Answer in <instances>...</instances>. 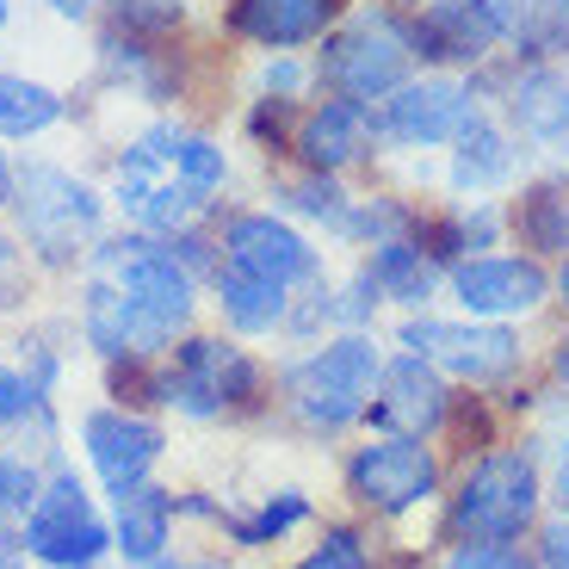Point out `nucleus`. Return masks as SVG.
<instances>
[{"mask_svg": "<svg viewBox=\"0 0 569 569\" xmlns=\"http://www.w3.org/2000/svg\"><path fill=\"white\" fill-rule=\"evenodd\" d=\"M192 322V272L149 236H118L93 248L81 328L106 359H149Z\"/></svg>", "mask_w": 569, "mask_h": 569, "instance_id": "f257e3e1", "label": "nucleus"}, {"mask_svg": "<svg viewBox=\"0 0 569 569\" xmlns=\"http://www.w3.org/2000/svg\"><path fill=\"white\" fill-rule=\"evenodd\" d=\"M223 173H229V161L211 137L180 130V124H156L118 156L112 199L137 229L173 236V229H186L204 211V199L223 186Z\"/></svg>", "mask_w": 569, "mask_h": 569, "instance_id": "f03ea898", "label": "nucleus"}, {"mask_svg": "<svg viewBox=\"0 0 569 569\" xmlns=\"http://www.w3.org/2000/svg\"><path fill=\"white\" fill-rule=\"evenodd\" d=\"M378 371H385V353L371 335L347 328L335 341H322L316 353H303L298 366L284 371V402L310 433H341L359 415L371 409V390H378Z\"/></svg>", "mask_w": 569, "mask_h": 569, "instance_id": "7ed1b4c3", "label": "nucleus"}, {"mask_svg": "<svg viewBox=\"0 0 569 569\" xmlns=\"http://www.w3.org/2000/svg\"><path fill=\"white\" fill-rule=\"evenodd\" d=\"M539 465L520 446H501V452H483L465 470L452 508H446V532L458 545H513L532 527L539 513Z\"/></svg>", "mask_w": 569, "mask_h": 569, "instance_id": "20e7f679", "label": "nucleus"}, {"mask_svg": "<svg viewBox=\"0 0 569 569\" xmlns=\"http://www.w3.org/2000/svg\"><path fill=\"white\" fill-rule=\"evenodd\" d=\"M13 217H19V236L31 242V254L50 260V267H69L74 254L93 248L106 204L87 180L50 168V161H31V168L13 173Z\"/></svg>", "mask_w": 569, "mask_h": 569, "instance_id": "39448f33", "label": "nucleus"}, {"mask_svg": "<svg viewBox=\"0 0 569 569\" xmlns=\"http://www.w3.org/2000/svg\"><path fill=\"white\" fill-rule=\"evenodd\" d=\"M409 62H415V43H409V26H397V13H353L322 50V69L316 81L335 93V100H353V106H371V100H390L402 81H409Z\"/></svg>", "mask_w": 569, "mask_h": 569, "instance_id": "423d86ee", "label": "nucleus"}, {"mask_svg": "<svg viewBox=\"0 0 569 569\" xmlns=\"http://www.w3.org/2000/svg\"><path fill=\"white\" fill-rule=\"evenodd\" d=\"M260 397V366L223 335H192L173 347V366L161 371V402H173L192 421L248 409Z\"/></svg>", "mask_w": 569, "mask_h": 569, "instance_id": "0eeeda50", "label": "nucleus"}, {"mask_svg": "<svg viewBox=\"0 0 569 569\" xmlns=\"http://www.w3.org/2000/svg\"><path fill=\"white\" fill-rule=\"evenodd\" d=\"M402 353H421L433 371H446V378H465V385H501V378H513L520 371V359H527V347H520V335H513L508 322H440V316H415V322H402Z\"/></svg>", "mask_w": 569, "mask_h": 569, "instance_id": "6e6552de", "label": "nucleus"}, {"mask_svg": "<svg viewBox=\"0 0 569 569\" xmlns=\"http://www.w3.org/2000/svg\"><path fill=\"white\" fill-rule=\"evenodd\" d=\"M26 551L50 569L100 563L112 551V527L100 520V508H93V496H87V483L74 470H57L38 489V501L26 508Z\"/></svg>", "mask_w": 569, "mask_h": 569, "instance_id": "1a4fd4ad", "label": "nucleus"}, {"mask_svg": "<svg viewBox=\"0 0 569 569\" xmlns=\"http://www.w3.org/2000/svg\"><path fill=\"white\" fill-rule=\"evenodd\" d=\"M433 489H440V458L427 452L421 440H409V433H385V440L359 446L347 458V496L359 508L385 513V520L433 501Z\"/></svg>", "mask_w": 569, "mask_h": 569, "instance_id": "9d476101", "label": "nucleus"}, {"mask_svg": "<svg viewBox=\"0 0 569 569\" xmlns=\"http://www.w3.org/2000/svg\"><path fill=\"white\" fill-rule=\"evenodd\" d=\"M452 298L465 316H483V322H508V316H532L551 298V272L532 254H470L446 272Z\"/></svg>", "mask_w": 569, "mask_h": 569, "instance_id": "9b49d317", "label": "nucleus"}, {"mask_svg": "<svg viewBox=\"0 0 569 569\" xmlns=\"http://www.w3.org/2000/svg\"><path fill=\"white\" fill-rule=\"evenodd\" d=\"M223 260L242 272H260V279L298 291V284H322V260L303 242L298 229L272 211H236L223 223Z\"/></svg>", "mask_w": 569, "mask_h": 569, "instance_id": "f8f14e48", "label": "nucleus"}, {"mask_svg": "<svg viewBox=\"0 0 569 569\" xmlns=\"http://www.w3.org/2000/svg\"><path fill=\"white\" fill-rule=\"evenodd\" d=\"M470 112H477L470 87L433 74V81H402L385 100V118H378V124H385V137L402 142V149H433V142H452L458 130L470 124Z\"/></svg>", "mask_w": 569, "mask_h": 569, "instance_id": "ddd939ff", "label": "nucleus"}, {"mask_svg": "<svg viewBox=\"0 0 569 569\" xmlns=\"http://www.w3.org/2000/svg\"><path fill=\"white\" fill-rule=\"evenodd\" d=\"M409 43L427 62H483L496 43H508L501 0H433L409 26Z\"/></svg>", "mask_w": 569, "mask_h": 569, "instance_id": "4468645a", "label": "nucleus"}, {"mask_svg": "<svg viewBox=\"0 0 569 569\" xmlns=\"http://www.w3.org/2000/svg\"><path fill=\"white\" fill-rule=\"evenodd\" d=\"M452 397H446V378L427 366L421 353H402L378 371V390H371V421L385 433H409V440H427L433 427L446 421Z\"/></svg>", "mask_w": 569, "mask_h": 569, "instance_id": "2eb2a0df", "label": "nucleus"}, {"mask_svg": "<svg viewBox=\"0 0 569 569\" xmlns=\"http://www.w3.org/2000/svg\"><path fill=\"white\" fill-rule=\"evenodd\" d=\"M81 446H87V458H93V470H100V483L112 489H137L149 470H156V458H161V427L156 421H142V415H130V409H93L81 421Z\"/></svg>", "mask_w": 569, "mask_h": 569, "instance_id": "dca6fc26", "label": "nucleus"}, {"mask_svg": "<svg viewBox=\"0 0 569 569\" xmlns=\"http://www.w3.org/2000/svg\"><path fill=\"white\" fill-rule=\"evenodd\" d=\"M229 26L260 50H298L335 26V0H236Z\"/></svg>", "mask_w": 569, "mask_h": 569, "instance_id": "f3484780", "label": "nucleus"}, {"mask_svg": "<svg viewBox=\"0 0 569 569\" xmlns=\"http://www.w3.org/2000/svg\"><path fill=\"white\" fill-rule=\"evenodd\" d=\"M366 142H371L366 106H353V100H322L310 118H303V130H298V156L310 161V173H341L347 161L366 156Z\"/></svg>", "mask_w": 569, "mask_h": 569, "instance_id": "a211bd4d", "label": "nucleus"}, {"mask_svg": "<svg viewBox=\"0 0 569 569\" xmlns=\"http://www.w3.org/2000/svg\"><path fill=\"white\" fill-rule=\"evenodd\" d=\"M508 118L520 137L545 142V149H569V74L527 69L508 87Z\"/></svg>", "mask_w": 569, "mask_h": 569, "instance_id": "6ab92c4d", "label": "nucleus"}, {"mask_svg": "<svg viewBox=\"0 0 569 569\" xmlns=\"http://www.w3.org/2000/svg\"><path fill=\"white\" fill-rule=\"evenodd\" d=\"M173 508H180V501H173L168 489H156V483L118 489L112 496V545L124 551V563H149V557L168 551Z\"/></svg>", "mask_w": 569, "mask_h": 569, "instance_id": "aec40b11", "label": "nucleus"}, {"mask_svg": "<svg viewBox=\"0 0 569 569\" xmlns=\"http://www.w3.org/2000/svg\"><path fill=\"white\" fill-rule=\"evenodd\" d=\"M211 291H217L223 322L242 328V335H272V328L284 322V310H291V291H284V284L260 279V272L229 267V260H217V267H211Z\"/></svg>", "mask_w": 569, "mask_h": 569, "instance_id": "412c9836", "label": "nucleus"}, {"mask_svg": "<svg viewBox=\"0 0 569 569\" xmlns=\"http://www.w3.org/2000/svg\"><path fill=\"white\" fill-rule=\"evenodd\" d=\"M508 180H513V137L496 118L470 112V124L452 137V186L477 199V192H496Z\"/></svg>", "mask_w": 569, "mask_h": 569, "instance_id": "4be33fe9", "label": "nucleus"}, {"mask_svg": "<svg viewBox=\"0 0 569 569\" xmlns=\"http://www.w3.org/2000/svg\"><path fill=\"white\" fill-rule=\"evenodd\" d=\"M371 284H378V298L390 303H409L421 310L433 298V284H440V260L421 248V236H397V242H378L371 248Z\"/></svg>", "mask_w": 569, "mask_h": 569, "instance_id": "5701e85b", "label": "nucleus"}, {"mask_svg": "<svg viewBox=\"0 0 569 569\" xmlns=\"http://www.w3.org/2000/svg\"><path fill=\"white\" fill-rule=\"evenodd\" d=\"M513 236L532 254H569V180H539L513 199Z\"/></svg>", "mask_w": 569, "mask_h": 569, "instance_id": "b1692460", "label": "nucleus"}, {"mask_svg": "<svg viewBox=\"0 0 569 569\" xmlns=\"http://www.w3.org/2000/svg\"><path fill=\"white\" fill-rule=\"evenodd\" d=\"M62 118V93L26 74H0V137H38Z\"/></svg>", "mask_w": 569, "mask_h": 569, "instance_id": "393cba45", "label": "nucleus"}, {"mask_svg": "<svg viewBox=\"0 0 569 569\" xmlns=\"http://www.w3.org/2000/svg\"><path fill=\"white\" fill-rule=\"evenodd\" d=\"M310 520V496L303 489H279V496H267L254 513H236L229 520V539L236 545H279L291 527H303Z\"/></svg>", "mask_w": 569, "mask_h": 569, "instance_id": "a878e982", "label": "nucleus"}, {"mask_svg": "<svg viewBox=\"0 0 569 569\" xmlns=\"http://www.w3.org/2000/svg\"><path fill=\"white\" fill-rule=\"evenodd\" d=\"M284 204L303 211V217H316V223H328L335 236H353V223H359V204L347 199L328 173H303V180H291L284 186Z\"/></svg>", "mask_w": 569, "mask_h": 569, "instance_id": "bb28decb", "label": "nucleus"}, {"mask_svg": "<svg viewBox=\"0 0 569 569\" xmlns=\"http://www.w3.org/2000/svg\"><path fill=\"white\" fill-rule=\"evenodd\" d=\"M501 19H508V38L545 50L569 31V0H501Z\"/></svg>", "mask_w": 569, "mask_h": 569, "instance_id": "cd10ccee", "label": "nucleus"}, {"mask_svg": "<svg viewBox=\"0 0 569 569\" xmlns=\"http://www.w3.org/2000/svg\"><path fill=\"white\" fill-rule=\"evenodd\" d=\"M43 390L50 385H38L31 371H19V366H0V427H26V421H43Z\"/></svg>", "mask_w": 569, "mask_h": 569, "instance_id": "c85d7f7f", "label": "nucleus"}, {"mask_svg": "<svg viewBox=\"0 0 569 569\" xmlns=\"http://www.w3.org/2000/svg\"><path fill=\"white\" fill-rule=\"evenodd\" d=\"M291 569H371V557H366V545H359L353 527H335V532H322V545Z\"/></svg>", "mask_w": 569, "mask_h": 569, "instance_id": "c756f323", "label": "nucleus"}, {"mask_svg": "<svg viewBox=\"0 0 569 569\" xmlns=\"http://www.w3.org/2000/svg\"><path fill=\"white\" fill-rule=\"evenodd\" d=\"M446 569H532V557L513 551V545H458Z\"/></svg>", "mask_w": 569, "mask_h": 569, "instance_id": "7c9ffc66", "label": "nucleus"}, {"mask_svg": "<svg viewBox=\"0 0 569 569\" xmlns=\"http://www.w3.org/2000/svg\"><path fill=\"white\" fill-rule=\"evenodd\" d=\"M38 470L31 465H13V458L0 452V508H31L38 501Z\"/></svg>", "mask_w": 569, "mask_h": 569, "instance_id": "2f4dec72", "label": "nucleus"}, {"mask_svg": "<svg viewBox=\"0 0 569 569\" xmlns=\"http://www.w3.org/2000/svg\"><path fill=\"white\" fill-rule=\"evenodd\" d=\"M539 563H545V569H569V513L545 520V532H539Z\"/></svg>", "mask_w": 569, "mask_h": 569, "instance_id": "473e14b6", "label": "nucleus"}, {"mask_svg": "<svg viewBox=\"0 0 569 569\" xmlns=\"http://www.w3.org/2000/svg\"><path fill=\"white\" fill-rule=\"evenodd\" d=\"M260 87H267L272 100H291V93L303 87V69H298V62H272V69L260 74Z\"/></svg>", "mask_w": 569, "mask_h": 569, "instance_id": "72a5a7b5", "label": "nucleus"}, {"mask_svg": "<svg viewBox=\"0 0 569 569\" xmlns=\"http://www.w3.org/2000/svg\"><path fill=\"white\" fill-rule=\"evenodd\" d=\"M551 496H557V508L569 513V427H563V440H557V465H551Z\"/></svg>", "mask_w": 569, "mask_h": 569, "instance_id": "f704fd0d", "label": "nucleus"}, {"mask_svg": "<svg viewBox=\"0 0 569 569\" xmlns=\"http://www.w3.org/2000/svg\"><path fill=\"white\" fill-rule=\"evenodd\" d=\"M26 532H13V527H7V520H0V569H19V563H26Z\"/></svg>", "mask_w": 569, "mask_h": 569, "instance_id": "c9c22d12", "label": "nucleus"}, {"mask_svg": "<svg viewBox=\"0 0 569 569\" xmlns=\"http://www.w3.org/2000/svg\"><path fill=\"white\" fill-rule=\"evenodd\" d=\"M19 291V254H13V242H0V303Z\"/></svg>", "mask_w": 569, "mask_h": 569, "instance_id": "e433bc0d", "label": "nucleus"}, {"mask_svg": "<svg viewBox=\"0 0 569 569\" xmlns=\"http://www.w3.org/2000/svg\"><path fill=\"white\" fill-rule=\"evenodd\" d=\"M0 204H13V168H7V156H0Z\"/></svg>", "mask_w": 569, "mask_h": 569, "instance_id": "4c0bfd02", "label": "nucleus"}, {"mask_svg": "<svg viewBox=\"0 0 569 569\" xmlns=\"http://www.w3.org/2000/svg\"><path fill=\"white\" fill-rule=\"evenodd\" d=\"M130 569H186V563H173V557L161 551V557H149V563H130Z\"/></svg>", "mask_w": 569, "mask_h": 569, "instance_id": "58836bf2", "label": "nucleus"}, {"mask_svg": "<svg viewBox=\"0 0 569 569\" xmlns=\"http://www.w3.org/2000/svg\"><path fill=\"white\" fill-rule=\"evenodd\" d=\"M557 378L569 385V335H563V347H557Z\"/></svg>", "mask_w": 569, "mask_h": 569, "instance_id": "ea45409f", "label": "nucleus"}, {"mask_svg": "<svg viewBox=\"0 0 569 569\" xmlns=\"http://www.w3.org/2000/svg\"><path fill=\"white\" fill-rule=\"evenodd\" d=\"M186 569H223V563H217V557H204V563H186Z\"/></svg>", "mask_w": 569, "mask_h": 569, "instance_id": "a19ab883", "label": "nucleus"}, {"mask_svg": "<svg viewBox=\"0 0 569 569\" xmlns=\"http://www.w3.org/2000/svg\"><path fill=\"white\" fill-rule=\"evenodd\" d=\"M557 291H563V303H569V267H563V279H557Z\"/></svg>", "mask_w": 569, "mask_h": 569, "instance_id": "79ce46f5", "label": "nucleus"}, {"mask_svg": "<svg viewBox=\"0 0 569 569\" xmlns=\"http://www.w3.org/2000/svg\"><path fill=\"white\" fill-rule=\"evenodd\" d=\"M69 569H100V563H69Z\"/></svg>", "mask_w": 569, "mask_h": 569, "instance_id": "37998d69", "label": "nucleus"}, {"mask_svg": "<svg viewBox=\"0 0 569 569\" xmlns=\"http://www.w3.org/2000/svg\"><path fill=\"white\" fill-rule=\"evenodd\" d=\"M0 26H7V0H0Z\"/></svg>", "mask_w": 569, "mask_h": 569, "instance_id": "c03bdc74", "label": "nucleus"}]
</instances>
